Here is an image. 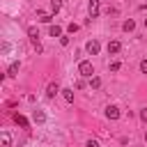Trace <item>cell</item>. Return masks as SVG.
Segmentation results:
<instances>
[{
	"mask_svg": "<svg viewBox=\"0 0 147 147\" xmlns=\"http://www.w3.org/2000/svg\"><path fill=\"white\" fill-rule=\"evenodd\" d=\"M78 74H80V76H85V78H92V74H94V67H92V62H87V60L78 62Z\"/></svg>",
	"mask_w": 147,
	"mask_h": 147,
	"instance_id": "obj_1",
	"label": "cell"
},
{
	"mask_svg": "<svg viewBox=\"0 0 147 147\" xmlns=\"http://www.w3.org/2000/svg\"><path fill=\"white\" fill-rule=\"evenodd\" d=\"M87 11H90V18H96V16H99V11H101V5H99V0H90V5H87Z\"/></svg>",
	"mask_w": 147,
	"mask_h": 147,
	"instance_id": "obj_2",
	"label": "cell"
},
{
	"mask_svg": "<svg viewBox=\"0 0 147 147\" xmlns=\"http://www.w3.org/2000/svg\"><path fill=\"white\" fill-rule=\"evenodd\" d=\"M85 51H87L90 55H96V53L101 51V46H99V41H96V39H92V41H87V44H85Z\"/></svg>",
	"mask_w": 147,
	"mask_h": 147,
	"instance_id": "obj_3",
	"label": "cell"
},
{
	"mask_svg": "<svg viewBox=\"0 0 147 147\" xmlns=\"http://www.w3.org/2000/svg\"><path fill=\"white\" fill-rule=\"evenodd\" d=\"M106 117H108V119H117V117H119V108H117V106H108V108H106Z\"/></svg>",
	"mask_w": 147,
	"mask_h": 147,
	"instance_id": "obj_4",
	"label": "cell"
},
{
	"mask_svg": "<svg viewBox=\"0 0 147 147\" xmlns=\"http://www.w3.org/2000/svg\"><path fill=\"white\" fill-rule=\"evenodd\" d=\"M57 92H62V90L57 87V83H51V85L46 87V96H48V99H53V96H55Z\"/></svg>",
	"mask_w": 147,
	"mask_h": 147,
	"instance_id": "obj_5",
	"label": "cell"
},
{
	"mask_svg": "<svg viewBox=\"0 0 147 147\" xmlns=\"http://www.w3.org/2000/svg\"><path fill=\"white\" fill-rule=\"evenodd\" d=\"M119 48H122V44H119V41H115V39H113V41H108V53H113V55H115V53H119Z\"/></svg>",
	"mask_w": 147,
	"mask_h": 147,
	"instance_id": "obj_6",
	"label": "cell"
},
{
	"mask_svg": "<svg viewBox=\"0 0 147 147\" xmlns=\"http://www.w3.org/2000/svg\"><path fill=\"white\" fill-rule=\"evenodd\" d=\"M37 18H39L41 23H51V21H53V16H51L48 11H37Z\"/></svg>",
	"mask_w": 147,
	"mask_h": 147,
	"instance_id": "obj_7",
	"label": "cell"
},
{
	"mask_svg": "<svg viewBox=\"0 0 147 147\" xmlns=\"http://www.w3.org/2000/svg\"><path fill=\"white\" fill-rule=\"evenodd\" d=\"M14 122H16L21 129H28V119H25L23 115H18V113H16V115H14Z\"/></svg>",
	"mask_w": 147,
	"mask_h": 147,
	"instance_id": "obj_8",
	"label": "cell"
},
{
	"mask_svg": "<svg viewBox=\"0 0 147 147\" xmlns=\"http://www.w3.org/2000/svg\"><path fill=\"white\" fill-rule=\"evenodd\" d=\"M0 140H2V147H11V136H9L7 131L0 133Z\"/></svg>",
	"mask_w": 147,
	"mask_h": 147,
	"instance_id": "obj_9",
	"label": "cell"
},
{
	"mask_svg": "<svg viewBox=\"0 0 147 147\" xmlns=\"http://www.w3.org/2000/svg\"><path fill=\"white\" fill-rule=\"evenodd\" d=\"M133 28H136V21H131V18H129V21H124V23H122V30H124V32H131V30H133Z\"/></svg>",
	"mask_w": 147,
	"mask_h": 147,
	"instance_id": "obj_10",
	"label": "cell"
},
{
	"mask_svg": "<svg viewBox=\"0 0 147 147\" xmlns=\"http://www.w3.org/2000/svg\"><path fill=\"white\" fill-rule=\"evenodd\" d=\"M48 34H51V37H60V34H62V28H60V25H51V28H48Z\"/></svg>",
	"mask_w": 147,
	"mask_h": 147,
	"instance_id": "obj_11",
	"label": "cell"
},
{
	"mask_svg": "<svg viewBox=\"0 0 147 147\" xmlns=\"http://www.w3.org/2000/svg\"><path fill=\"white\" fill-rule=\"evenodd\" d=\"M62 96L67 103H74V90H62Z\"/></svg>",
	"mask_w": 147,
	"mask_h": 147,
	"instance_id": "obj_12",
	"label": "cell"
},
{
	"mask_svg": "<svg viewBox=\"0 0 147 147\" xmlns=\"http://www.w3.org/2000/svg\"><path fill=\"white\" fill-rule=\"evenodd\" d=\"M16 74H18V62H11L7 69V76H16Z\"/></svg>",
	"mask_w": 147,
	"mask_h": 147,
	"instance_id": "obj_13",
	"label": "cell"
},
{
	"mask_svg": "<svg viewBox=\"0 0 147 147\" xmlns=\"http://www.w3.org/2000/svg\"><path fill=\"white\" fill-rule=\"evenodd\" d=\"M60 7H62V2H60V0H51V11H53V14H57V11H60Z\"/></svg>",
	"mask_w": 147,
	"mask_h": 147,
	"instance_id": "obj_14",
	"label": "cell"
},
{
	"mask_svg": "<svg viewBox=\"0 0 147 147\" xmlns=\"http://www.w3.org/2000/svg\"><path fill=\"white\" fill-rule=\"evenodd\" d=\"M32 117H34V122H39V124H41V122L46 119V115H44L41 110H34V115H32Z\"/></svg>",
	"mask_w": 147,
	"mask_h": 147,
	"instance_id": "obj_15",
	"label": "cell"
},
{
	"mask_svg": "<svg viewBox=\"0 0 147 147\" xmlns=\"http://www.w3.org/2000/svg\"><path fill=\"white\" fill-rule=\"evenodd\" d=\"M90 85H92L94 90H99V87H101V78H96V76H92V80H90Z\"/></svg>",
	"mask_w": 147,
	"mask_h": 147,
	"instance_id": "obj_16",
	"label": "cell"
},
{
	"mask_svg": "<svg viewBox=\"0 0 147 147\" xmlns=\"http://www.w3.org/2000/svg\"><path fill=\"white\" fill-rule=\"evenodd\" d=\"M78 28H80L78 23H69V25H67V32H71V34H74V32H78Z\"/></svg>",
	"mask_w": 147,
	"mask_h": 147,
	"instance_id": "obj_17",
	"label": "cell"
},
{
	"mask_svg": "<svg viewBox=\"0 0 147 147\" xmlns=\"http://www.w3.org/2000/svg\"><path fill=\"white\" fill-rule=\"evenodd\" d=\"M140 71H142V74H147V57L140 62Z\"/></svg>",
	"mask_w": 147,
	"mask_h": 147,
	"instance_id": "obj_18",
	"label": "cell"
},
{
	"mask_svg": "<svg viewBox=\"0 0 147 147\" xmlns=\"http://www.w3.org/2000/svg\"><path fill=\"white\" fill-rule=\"evenodd\" d=\"M119 67H122L119 62H113V64H110V71H119Z\"/></svg>",
	"mask_w": 147,
	"mask_h": 147,
	"instance_id": "obj_19",
	"label": "cell"
},
{
	"mask_svg": "<svg viewBox=\"0 0 147 147\" xmlns=\"http://www.w3.org/2000/svg\"><path fill=\"white\" fill-rule=\"evenodd\" d=\"M140 119H142V122H147V108H142V110H140Z\"/></svg>",
	"mask_w": 147,
	"mask_h": 147,
	"instance_id": "obj_20",
	"label": "cell"
},
{
	"mask_svg": "<svg viewBox=\"0 0 147 147\" xmlns=\"http://www.w3.org/2000/svg\"><path fill=\"white\" fill-rule=\"evenodd\" d=\"M85 147H101V145H99L96 140H87V145H85Z\"/></svg>",
	"mask_w": 147,
	"mask_h": 147,
	"instance_id": "obj_21",
	"label": "cell"
},
{
	"mask_svg": "<svg viewBox=\"0 0 147 147\" xmlns=\"http://www.w3.org/2000/svg\"><path fill=\"white\" fill-rule=\"evenodd\" d=\"M145 28H147V18H145Z\"/></svg>",
	"mask_w": 147,
	"mask_h": 147,
	"instance_id": "obj_22",
	"label": "cell"
},
{
	"mask_svg": "<svg viewBox=\"0 0 147 147\" xmlns=\"http://www.w3.org/2000/svg\"><path fill=\"white\" fill-rule=\"evenodd\" d=\"M145 140H147V131H145Z\"/></svg>",
	"mask_w": 147,
	"mask_h": 147,
	"instance_id": "obj_23",
	"label": "cell"
}]
</instances>
